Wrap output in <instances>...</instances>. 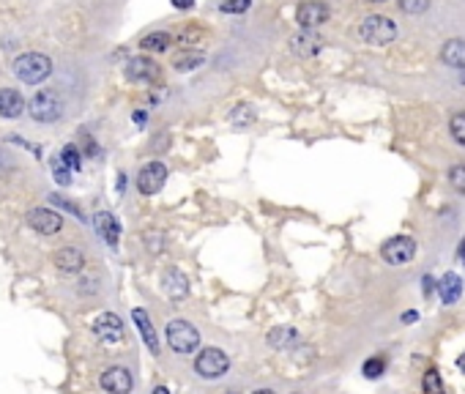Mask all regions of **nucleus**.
Segmentation results:
<instances>
[{
  "mask_svg": "<svg viewBox=\"0 0 465 394\" xmlns=\"http://www.w3.org/2000/svg\"><path fill=\"white\" fill-rule=\"evenodd\" d=\"M145 121H148L145 112H134V124H145Z\"/></svg>",
  "mask_w": 465,
  "mask_h": 394,
  "instance_id": "36",
  "label": "nucleus"
},
{
  "mask_svg": "<svg viewBox=\"0 0 465 394\" xmlns=\"http://www.w3.org/2000/svg\"><path fill=\"white\" fill-rule=\"evenodd\" d=\"M126 80H131V82H156L159 80V64L151 61V58H145V55H140V58H131L124 68Z\"/></svg>",
  "mask_w": 465,
  "mask_h": 394,
  "instance_id": "11",
  "label": "nucleus"
},
{
  "mask_svg": "<svg viewBox=\"0 0 465 394\" xmlns=\"http://www.w3.org/2000/svg\"><path fill=\"white\" fill-rule=\"evenodd\" d=\"M457 258H460V261L465 263V241L460 244V249H457Z\"/></svg>",
  "mask_w": 465,
  "mask_h": 394,
  "instance_id": "38",
  "label": "nucleus"
},
{
  "mask_svg": "<svg viewBox=\"0 0 465 394\" xmlns=\"http://www.w3.org/2000/svg\"><path fill=\"white\" fill-rule=\"evenodd\" d=\"M329 17H331V8H329V3H323V0H304V3H299V8H296V22L301 25V31H315V28H320L323 22H329Z\"/></svg>",
  "mask_w": 465,
  "mask_h": 394,
  "instance_id": "6",
  "label": "nucleus"
},
{
  "mask_svg": "<svg viewBox=\"0 0 465 394\" xmlns=\"http://www.w3.org/2000/svg\"><path fill=\"white\" fill-rule=\"evenodd\" d=\"M441 61L452 68H465V38H449L441 50Z\"/></svg>",
  "mask_w": 465,
  "mask_h": 394,
  "instance_id": "20",
  "label": "nucleus"
},
{
  "mask_svg": "<svg viewBox=\"0 0 465 394\" xmlns=\"http://www.w3.org/2000/svg\"><path fill=\"white\" fill-rule=\"evenodd\" d=\"M438 296H441L443 304H455V301L463 296V279H460L455 271L443 274V277L438 279Z\"/></svg>",
  "mask_w": 465,
  "mask_h": 394,
  "instance_id": "18",
  "label": "nucleus"
},
{
  "mask_svg": "<svg viewBox=\"0 0 465 394\" xmlns=\"http://www.w3.org/2000/svg\"><path fill=\"white\" fill-rule=\"evenodd\" d=\"M252 394H277V392H271V389H257V392H252Z\"/></svg>",
  "mask_w": 465,
  "mask_h": 394,
  "instance_id": "40",
  "label": "nucleus"
},
{
  "mask_svg": "<svg viewBox=\"0 0 465 394\" xmlns=\"http://www.w3.org/2000/svg\"><path fill=\"white\" fill-rule=\"evenodd\" d=\"M449 131H452L455 143L465 145V112H455V115L449 118Z\"/></svg>",
  "mask_w": 465,
  "mask_h": 394,
  "instance_id": "26",
  "label": "nucleus"
},
{
  "mask_svg": "<svg viewBox=\"0 0 465 394\" xmlns=\"http://www.w3.org/2000/svg\"><path fill=\"white\" fill-rule=\"evenodd\" d=\"M206 64V55L197 52V50H181L176 58H173V68L176 71H194L197 66Z\"/></svg>",
  "mask_w": 465,
  "mask_h": 394,
  "instance_id": "22",
  "label": "nucleus"
},
{
  "mask_svg": "<svg viewBox=\"0 0 465 394\" xmlns=\"http://www.w3.org/2000/svg\"><path fill=\"white\" fill-rule=\"evenodd\" d=\"M154 394H170V392H167V386H159V389H156Z\"/></svg>",
  "mask_w": 465,
  "mask_h": 394,
  "instance_id": "41",
  "label": "nucleus"
},
{
  "mask_svg": "<svg viewBox=\"0 0 465 394\" xmlns=\"http://www.w3.org/2000/svg\"><path fill=\"white\" fill-rule=\"evenodd\" d=\"M11 71H14L22 82L38 85V82H44V80L52 74V61H50L44 52H25V55L14 58Z\"/></svg>",
  "mask_w": 465,
  "mask_h": 394,
  "instance_id": "1",
  "label": "nucleus"
},
{
  "mask_svg": "<svg viewBox=\"0 0 465 394\" xmlns=\"http://www.w3.org/2000/svg\"><path fill=\"white\" fill-rule=\"evenodd\" d=\"M124 189H126V175L121 173V175H118V192H124Z\"/></svg>",
  "mask_w": 465,
  "mask_h": 394,
  "instance_id": "37",
  "label": "nucleus"
},
{
  "mask_svg": "<svg viewBox=\"0 0 465 394\" xmlns=\"http://www.w3.org/2000/svg\"><path fill=\"white\" fill-rule=\"evenodd\" d=\"M131 386H134V381L126 367H110L101 372V389L107 394H129Z\"/></svg>",
  "mask_w": 465,
  "mask_h": 394,
  "instance_id": "12",
  "label": "nucleus"
},
{
  "mask_svg": "<svg viewBox=\"0 0 465 394\" xmlns=\"http://www.w3.org/2000/svg\"><path fill=\"white\" fill-rule=\"evenodd\" d=\"M383 370H386V359H383V356H378V359H367L364 361V367H362V372H364L367 378H380V375H383Z\"/></svg>",
  "mask_w": 465,
  "mask_h": 394,
  "instance_id": "30",
  "label": "nucleus"
},
{
  "mask_svg": "<svg viewBox=\"0 0 465 394\" xmlns=\"http://www.w3.org/2000/svg\"><path fill=\"white\" fill-rule=\"evenodd\" d=\"M131 321L137 323V328H140V337L145 340V345H148V351L151 353H159V337H156L154 326H151V318H148V312L145 309H131Z\"/></svg>",
  "mask_w": 465,
  "mask_h": 394,
  "instance_id": "19",
  "label": "nucleus"
},
{
  "mask_svg": "<svg viewBox=\"0 0 465 394\" xmlns=\"http://www.w3.org/2000/svg\"><path fill=\"white\" fill-rule=\"evenodd\" d=\"M323 44H326V41L315 31H301L290 38V50H293V55H299V58H315V55L323 50Z\"/></svg>",
  "mask_w": 465,
  "mask_h": 394,
  "instance_id": "13",
  "label": "nucleus"
},
{
  "mask_svg": "<svg viewBox=\"0 0 465 394\" xmlns=\"http://www.w3.org/2000/svg\"><path fill=\"white\" fill-rule=\"evenodd\" d=\"M416 318H419V312H405V315H403V321H405V323H413V321H416Z\"/></svg>",
  "mask_w": 465,
  "mask_h": 394,
  "instance_id": "35",
  "label": "nucleus"
},
{
  "mask_svg": "<svg viewBox=\"0 0 465 394\" xmlns=\"http://www.w3.org/2000/svg\"><path fill=\"white\" fill-rule=\"evenodd\" d=\"M164 181H167V167L162 162H148L137 173V192L151 197L156 195V192H162Z\"/></svg>",
  "mask_w": 465,
  "mask_h": 394,
  "instance_id": "8",
  "label": "nucleus"
},
{
  "mask_svg": "<svg viewBox=\"0 0 465 394\" xmlns=\"http://www.w3.org/2000/svg\"><path fill=\"white\" fill-rule=\"evenodd\" d=\"M52 173H55V181H58L61 187H69V184H71V173H74V170L66 167V162H63L61 156L52 162Z\"/></svg>",
  "mask_w": 465,
  "mask_h": 394,
  "instance_id": "29",
  "label": "nucleus"
},
{
  "mask_svg": "<svg viewBox=\"0 0 465 394\" xmlns=\"http://www.w3.org/2000/svg\"><path fill=\"white\" fill-rule=\"evenodd\" d=\"M28 112H31L33 121H38V124H55L58 118H61L63 112V104L58 94H52V91H38L36 96L28 101Z\"/></svg>",
  "mask_w": 465,
  "mask_h": 394,
  "instance_id": "4",
  "label": "nucleus"
},
{
  "mask_svg": "<svg viewBox=\"0 0 465 394\" xmlns=\"http://www.w3.org/2000/svg\"><path fill=\"white\" fill-rule=\"evenodd\" d=\"M170 44H173V36L167 31H154L140 38V50L143 52H167Z\"/></svg>",
  "mask_w": 465,
  "mask_h": 394,
  "instance_id": "21",
  "label": "nucleus"
},
{
  "mask_svg": "<svg viewBox=\"0 0 465 394\" xmlns=\"http://www.w3.org/2000/svg\"><path fill=\"white\" fill-rule=\"evenodd\" d=\"M433 288H438V282L433 277H424V296H433Z\"/></svg>",
  "mask_w": 465,
  "mask_h": 394,
  "instance_id": "34",
  "label": "nucleus"
},
{
  "mask_svg": "<svg viewBox=\"0 0 465 394\" xmlns=\"http://www.w3.org/2000/svg\"><path fill=\"white\" fill-rule=\"evenodd\" d=\"M192 38H200V28H192V31H184L181 36H178V41H181V44L192 41Z\"/></svg>",
  "mask_w": 465,
  "mask_h": 394,
  "instance_id": "32",
  "label": "nucleus"
},
{
  "mask_svg": "<svg viewBox=\"0 0 465 394\" xmlns=\"http://www.w3.org/2000/svg\"><path fill=\"white\" fill-rule=\"evenodd\" d=\"M167 345L176 353H194L200 348V331L189 321H170L167 323Z\"/></svg>",
  "mask_w": 465,
  "mask_h": 394,
  "instance_id": "3",
  "label": "nucleus"
},
{
  "mask_svg": "<svg viewBox=\"0 0 465 394\" xmlns=\"http://www.w3.org/2000/svg\"><path fill=\"white\" fill-rule=\"evenodd\" d=\"M416 255V241L410 235H394L380 247V258L389 265H405Z\"/></svg>",
  "mask_w": 465,
  "mask_h": 394,
  "instance_id": "7",
  "label": "nucleus"
},
{
  "mask_svg": "<svg viewBox=\"0 0 465 394\" xmlns=\"http://www.w3.org/2000/svg\"><path fill=\"white\" fill-rule=\"evenodd\" d=\"M457 367H460V370H463V372H465V353H463V356H460V359H457Z\"/></svg>",
  "mask_w": 465,
  "mask_h": 394,
  "instance_id": "39",
  "label": "nucleus"
},
{
  "mask_svg": "<svg viewBox=\"0 0 465 394\" xmlns=\"http://www.w3.org/2000/svg\"><path fill=\"white\" fill-rule=\"evenodd\" d=\"M397 6H400V11L416 17V14H424V11H427L430 0H397Z\"/></svg>",
  "mask_w": 465,
  "mask_h": 394,
  "instance_id": "28",
  "label": "nucleus"
},
{
  "mask_svg": "<svg viewBox=\"0 0 465 394\" xmlns=\"http://www.w3.org/2000/svg\"><path fill=\"white\" fill-rule=\"evenodd\" d=\"M296 340H299L296 328H285V326H282V328H277V331H271V334H269V342H271L274 348H282V351H285L290 342H296Z\"/></svg>",
  "mask_w": 465,
  "mask_h": 394,
  "instance_id": "23",
  "label": "nucleus"
},
{
  "mask_svg": "<svg viewBox=\"0 0 465 394\" xmlns=\"http://www.w3.org/2000/svg\"><path fill=\"white\" fill-rule=\"evenodd\" d=\"M359 36L372 47H386V44H392L397 38V25L389 17H383V14H372V17L362 20Z\"/></svg>",
  "mask_w": 465,
  "mask_h": 394,
  "instance_id": "2",
  "label": "nucleus"
},
{
  "mask_svg": "<svg viewBox=\"0 0 465 394\" xmlns=\"http://www.w3.org/2000/svg\"><path fill=\"white\" fill-rule=\"evenodd\" d=\"M93 334L104 342V345H118L124 340V321L113 312H101L93 321Z\"/></svg>",
  "mask_w": 465,
  "mask_h": 394,
  "instance_id": "9",
  "label": "nucleus"
},
{
  "mask_svg": "<svg viewBox=\"0 0 465 394\" xmlns=\"http://www.w3.org/2000/svg\"><path fill=\"white\" fill-rule=\"evenodd\" d=\"M249 8H252V0H222L219 3L222 14H244Z\"/></svg>",
  "mask_w": 465,
  "mask_h": 394,
  "instance_id": "27",
  "label": "nucleus"
},
{
  "mask_svg": "<svg viewBox=\"0 0 465 394\" xmlns=\"http://www.w3.org/2000/svg\"><path fill=\"white\" fill-rule=\"evenodd\" d=\"M162 285H164V293L170 296L173 301L189 296V279H186L178 268H167L164 277H162Z\"/></svg>",
  "mask_w": 465,
  "mask_h": 394,
  "instance_id": "16",
  "label": "nucleus"
},
{
  "mask_svg": "<svg viewBox=\"0 0 465 394\" xmlns=\"http://www.w3.org/2000/svg\"><path fill=\"white\" fill-rule=\"evenodd\" d=\"M449 184H452L457 192L465 195V164H455V167L449 170Z\"/></svg>",
  "mask_w": 465,
  "mask_h": 394,
  "instance_id": "31",
  "label": "nucleus"
},
{
  "mask_svg": "<svg viewBox=\"0 0 465 394\" xmlns=\"http://www.w3.org/2000/svg\"><path fill=\"white\" fill-rule=\"evenodd\" d=\"M176 8H181V11H186V8H194V0H170Z\"/></svg>",
  "mask_w": 465,
  "mask_h": 394,
  "instance_id": "33",
  "label": "nucleus"
},
{
  "mask_svg": "<svg viewBox=\"0 0 465 394\" xmlns=\"http://www.w3.org/2000/svg\"><path fill=\"white\" fill-rule=\"evenodd\" d=\"M93 225H96L99 235H101L110 247H115V244H118V238H121V222H118L110 211H99V214L93 217Z\"/></svg>",
  "mask_w": 465,
  "mask_h": 394,
  "instance_id": "15",
  "label": "nucleus"
},
{
  "mask_svg": "<svg viewBox=\"0 0 465 394\" xmlns=\"http://www.w3.org/2000/svg\"><path fill=\"white\" fill-rule=\"evenodd\" d=\"M61 159L66 162V167H71V170L77 173V170L83 167V151H80L77 145H71V143H69V145H63Z\"/></svg>",
  "mask_w": 465,
  "mask_h": 394,
  "instance_id": "25",
  "label": "nucleus"
},
{
  "mask_svg": "<svg viewBox=\"0 0 465 394\" xmlns=\"http://www.w3.org/2000/svg\"><path fill=\"white\" fill-rule=\"evenodd\" d=\"M28 225L41 235H55L63 230V217L52 208H31L28 211Z\"/></svg>",
  "mask_w": 465,
  "mask_h": 394,
  "instance_id": "10",
  "label": "nucleus"
},
{
  "mask_svg": "<svg viewBox=\"0 0 465 394\" xmlns=\"http://www.w3.org/2000/svg\"><path fill=\"white\" fill-rule=\"evenodd\" d=\"M422 389H424V394H443V381H441V372H438V370H427V372H424Z\"/></svg>",
  "mask_w": 465,
  "mask_h": 394,
  "instance_id": "24",
  "label": "nucleus"
},
{
  "mask_svg": "<svg viewBox=\"0 0 465 394\" xmlns=\"http://www.w3.org/2000/svg\"><path fill=\"white\" fill-rule=\"evenodd\" d=\"M367 3H386V0H367Z\"/></svg>",
  "mask_w": 465,
  "mask_h": 394,
  "instance_id": "42",
  "label": "nucleus"
},
{
  "mask_svg": "<svg viewBox=\"0 0 465 394\" xmlns=\"http://www.w3.org/2000/svg\"><path fill=\"white\" fill-rule=\"evenodd\" d=\"M227 370H230V359H227V353L219 351V348H206V351H200V356L194 359V372H197L200 378H206V381L222 378Z\"/></svg>",
  "mask_w": 465,
  "mask_h": 394,
  "instance_id": "5",
  "label": "nucleus"
},
{
  "mask_svg": "<svg viewBox=\"0 0 465 394\" xmlns=\"http://www.w3.org/2000/svg\"><path fill=\"white\" fill-rule=\"evenodd\" d=\"M55 265L61 271H66V274H77V271L85 268V255L80 249H74V247H63V249L55 252Z\"/></svg>",
  "mask_w": 465,
  "mask_h": 394,
  "instance_id": "17",
  "label": "nucleus"
},
{
  "mask_svg": "<svg viewBox=\"0 0 465 394\" xmlns=\"http://www.w3.org/2000/svg\"><path fill=\"white\" fill-rule=\"evenodd\" d=\"M25 110H28V104H25V98H22L20 91H14V88H0V118L14 121V118H20Z\"/></svg>",
  "mask_w": 465,
  "mask_h": 394,
  "instance_id": "14",
  "label": "nucleus"
}]
</instances>
